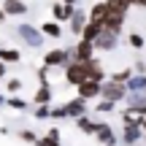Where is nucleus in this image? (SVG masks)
Returning <instances> with one entry per match:
<instances>
[{
    "label": "nucleus",
    "instance_id": "23",
    "mask_svg": "<svg viewBox=\"0 0 146 146\" xmlns=\"http://www.w3.org/2000/svg\"><path fill=\"white\" fill-rule=\"evenodd\" d=\"M35 119H52V108H49V106H38L35 108Z\"/></svg>",
    "mask_w": 146,
    "mask_h": 146
},
{
    "label": "nucleus",
    "instance_id": "6",
    "mask_svg": "<svg viewBox=\"0 0 146 146\" xmlns=\"http://www.w3.org/2000/svg\"><path fill=\"white\" fill-rule=\"evenodd\" d=\"M16 33H19V38L25 43H30V46H41V43H43L41 30H35L33 25H19V27H16Z\"/></svg>",
    "mask_w": 146,
    "mask_h": 146
},
{
    "label": "nucleus",
    "instance_id": "18",
    "mask_svg": "<svg viewBox=\"0 0 146 146\" xmlns=\"http://www.w3.org/2000/svg\"><path fill=\"white\" fill-rule=\"evenodd\" d=\"M76 125H78V130H81V133H95V130H98V122H92L89 116H78Z\"/></svg>",
    "mask_w": 146,
    "mask_h": 146
},
{
    "label": "nucleus",
    "instance_id": "4",
    "mask_svg": "<svg viewBox=\"0 0 146 146\" xmlns=\"http://www.w3.org/2000/svg\"><path fill=\"white\" fill-rule=\"evenodd\" d=\"M125 95H127L125 84H114L111 78H106V81L100 84V98H103V100H111V103H119V100H125Z\"/></svg>",
    "mask_w": 146,
    "mask_h": 146
},
{
    "label": "nucleus",
    "instance_id": "29",
    "mask_svg": "<svg viewBox=\"0 0 146 146\" xmlns=\"http://www.w3.org/2000/svg\"><path fill=\"white\" fill-rule=\"evenodd\" d=\"M138 130L146 133V116H138Z\"/></svg>",
    "mask_w": 146,
    "mask_h": 146
},
{
    "label": "nucleus",
    "instance_id": "34",
    "mask_svg": "<svg viewBox=\"0 0 146 146\" xmlns=\"http://www.w3.org/2000/svg\"><path fill=\"white\" fill-rule=\"evenodd\" d=\"M141 138H143V141H146V133H143V135H141Z\"/></svg>",
    "mask_w": 146,
    "mask_h": 146
},
{
    "label": "nucleus",
    "instance_id": "8",
    "mask_svg": "<svg viewBox=\"0 0 146 146\" xmlns=\"http://www.w3.org/2000/svg\"><path fill=\"white\" fill-rule=\"evenodd\" d=\"M76 98H81V100H89V98H98V95H100V84L98 81H81V84H78V87H76Z\"/></svg>",
    "mask_w": 146,
    "mask_h": 146
},
{
    "label": "nucleus",
    "instance_id": "5",
    "mask_svg": "<svg viewBox=\"0 0 146 146\" xmlns=\"http://www.w3.org/2000/svg\"><path fill=\"white\" fill-rule=\"evenodd\" d=\"M119 35L122 33H116V30H100V35L95 38L92 46L98 49V52H114L116 43H119Z\"/></svg>",
    "mask_w": 146,
    "mask_h": 146
},
{
    "label": "nucleus",
    "instance_id": "2",
    "mask_svg": "<svg viewBox=\"0 0 146 146\" xmlns=\"http://www.w3.org/2000/svg\"><path fill=\"white\" fill-rule=\"evenodd\" d=\"M78 116H87V100L73 98L68 103L52 108V119H78Z\"/></svg>",
    "mask_w": 146,
    "mask_h": 146
},
{
    "label": "nucleus",
    "instance_id": "16",
    "mask_svg": "<svg viewBox=\"0 0 146 146\" xmlns=\"http://www.w3.org/2000/svg\"><path fill=\"white\" fill-rule=\"evenodd\" d=\"M138 141H141V130H138V127H125V133H122V143L135 146Z\"/></svg>",
    "mask_w": 146,
    "mask_h": 146
},
{
    "label": "nucleus",
    "instance_id": "26",
    "mask_svg": "<svg viewBox=\"0 0 146 146\" xmlns=\"http://www.w3.org/2000/svg\"><path fill=\"white\" fill-rule=\"evenodd\" d=\"M19 138H22L25 143H35V141H38V135H35L33 130H19Z\"/></svg>",
    "mask_w": 146,
    "mask_h": 146
},
{
    "label": "nucleus",
    "instance_id": "3",
    "mask_svg": "<svg viewBox=\"0 0 146 146\" xmlns=\"http://www.w3.org/2000/svg\"><path fill=\"white\" fill-rule=\"evenodd\" d=\"M73 62V49H52L43 57V68H68Z\"/></svg>",
    "mask_w": 146,
    "mask_h": 146
},
{
    "label": "nucleus",
    "instance_id": "20",
    "mask_svg": "<svg viewBox=\"0 0 146 146\" xmlns=\"http://www.w3.org/2000/svg\"><path fill=\"white\" fill-rule=\"evenodd\" d=\"M130 76H133V68H125V70H119V73H114V76H108L114 84H127L130 81Z\"/></svg>",
    "mask_w": 146,
    "mask_h": 146
},
{
    "label": "nucleus",
    "instance_id": "19",
    "mask_svg": "<svg viewBox=\"0 0 146 146\" xmlns=\"http://www.w3.org/2000/svg\"><path fill=\"white\" fill-rule=\"evenodd\" d=\"M103 14H106V3H95L92 8H89L87 19H89V22H100V19H103Z\"/></svg>",
    "mask_w": 146,
    "mask_h": 146
},
{
    "label": "nucleus",
    "instance_id": "17",
    "mask_svg": "<svg viewBox=\"0 0 146 146\" xmlns=\"http://www.w3.org/2000/svg\"><path fill=\"white\" fill-rule=\"evenodd\" d=\"M22 60V54L16 52V49H0V62H19Z\"/></svg>",
    "mask_w": 146,
    "mask_h": 146
},
{
    "label": "nucleus",
    "instance_id": "9",
    "mask_svg": "<svg viewBox=\"0 0 146 146\" xmlns=\"http://www.w3.org/2000/svg\"><path fill=\"white\" fill-rule=\"evenodd\" d=\"M73 5H65V3H54L52 5V16H54V22L57 25H62V22H70V16H73Z\"/></svg>",
    "mask_w": 146,
    "mask_h": 146
},
{
    "label": "nucleus",
    "instance_id": "7",
    "mask_svg": "<svg viewBox=\"0 0 146 146\" xmlns=\"http://www.w3.org/2000/svg\"><path fill=\"white\" fill-rule=\"evenodd\" d=\"M87 11H84V8H76V11H73V16H70V22H68V25H70V33H73V35H81V30H84V27H87Z\"/></svg>",
    "mask_w": 146,
    "mask_h": 146
},
{
    "label": "nucleus",
    "instance_id": "13",
    "mask_svg": "<svg viewBox=\"0 0 146 146\" xmlns=\"http://www.w3.org/2000/svg\"><path fill=\"white\" fill-rule=\"evenodd\" d=\"M100 30H103V25H100V22H87V27L81 30V41L95 43V38L100 35Z\"/></svg>",
    "mask_w": 146,
    "mask_h": 146
},
{
    "label": "nucleus",
    "instance_id": "27",
    "mask_svg": "<svg viewBox=\"0 0 146 146\" xmlns=\"http://www.w3.org/2000/svg\"><path fill=\"white\" fill-rule=\"evenodd\" d=\"M5 87H8V92H19V89H22V78H8Z\"/></svg>",
    "mask_w": 146,
    "mask_h": 146
},
{
    "label": "nucleus",
    "instance_id": "1",
    "mask_svg": "<svg viewBox=\"0 0 146 146\" xmlns=\"http://www.w3.org/2000/svg\"><path fill=\"white\" fill-rule=\"evenodd\" d=\"M62 70H65V81L73 84V87H78L81 81H98V84L106 81L103 65H100L95 57L87 60V62H70L68 68H62Z\"/></svg>",
    "mask_w": 146,
    "mask_h": 146
},
{
    "label": "nucleus",
    "instance_id": "21",
    "mask_svg": "<svg viewBox=\"0 0 146 146\" xmlns=\"http://www.w3.org/2000/svg\"><path fill=\"white\" fill-rule=\"evenodd\" d=\"M41 141H43V146H60V130H49Z\"/></svg>",
    "mask_w": 146,
    "mask_h": 146
},
{
    "label": "nucleus",
    "instance_id": "31",
    "mask_svg": "<svg viewBox=\"0 0 146 146\" xmlns=\"http://www.w3.org/2000/svg\"><path fill=\"white\" fill-rule=\"evenodd\" d=\"M3 76H5V65L0 62V78H3Z\"/></svg>",
    "mask_w": 146,
    "mask_h": 146
},
{
    "label": "nucleus",
    "instance_id": "24",
    "mask_svg": "<svg viewBox=\"0 0 146 146\" xmlns=\"http://www.w3.org/2000/svg\"><path fill=\"white\" fill-rule=\"evenodd\" d=\"M127 43H130V46H135V49H143V35L130 33V35H127Z\"/></svg>",
    "mask_w": 146,
    "mask_h": 146
},
{
    "label": "nucleus",
    "instance_id": "14",
    "mask_svg": "<svg viewBox=\"0 0 146 146\" xmlns=\"http://www.w3.org/2000/svg\"><path fill=\"white\" fill-rule=\"evenodd\" d=\"M52 98H54V95H52V87H49V84H41L33 100H35L38 106H49V103H52Z\"/></svg>",
    "mask_w": 146,
    "mask_h": 146
},
{
    "label": "nucleus",
    "instance_id": "30",
    "mask_svg": "<svg viewBox=\"0 0 146 146\" xmlns=\"http://www.w3.org/2000/svg\"><path fill=\"white\" fill-rule=\"evenodd\" d=\"M60 3H65V5H73V8H76V3H78V0H60Z\"/></svg>",
    "mask_w": 146,
    "mask_h": 146
},
{
    "label": "nucleus",
    "instance_id": "11",
    "mask_svg": "<svg viewBox=\"0 0 146 146\" xmlns=\"http://www.w3.org/2000/svg\"><path fill=\"white\" fill-rule=\"evenodd\" d=\"M92 52H95L92 43L78 41V43H76V49H73V62H87V60H92Z\"/></svg>",
    "mask_w": 146,
    "mask_h": 146
},
{
    "label": "nucleus",
    "instance_id": "12",
    "mask_svg": "<svg viewBox=\"0 0 146 146\" xmlns=\"http://www.w3.org/2000/svg\"><path fill=\"white\" fill-rule=\"evenodd\" d=\"M0 8H3L5 16H25V14H27V5L22 3V0H5Z\"/></svg>",
    "mask_w": 146,
    "mask_h": 146
},
{
    "label": "nucleus",
    "instance_id": "35",
    "mask_svg": "<svg viewBox=\"0 0 146 146\" xmlns=\"http://www.w3.org/2000/svg\"><path fill=\"white\" fill-rule=\"evenodd\" d=\"M22 3H25V0H22Z\"/></svg>",
    "mask_w": 146,
    "mask_h": 146
},
{
    "label": "nucleus",
    "instance_id": "15",
    "mask_svg": "<svg viewBox=\"0 0 146 146\" xmlns=\"http://www.w3.org/2000/svg\"><path fill=\"white\" fill-rule=\"evenodd\" d=\"M41 35H46V38H60V35H62V25H57V22H43Z\"/></svg>",
    "mask_w": 146,
    "mask_h": 146
},
{
    "label": "nucleus",
    "instance_id": "22",
    "mask_svg": "<svg viewBox=\"0 0 146 146\" xmlns=\"http://www.w3.org/2000/svg\"><path fill=\"white\" fill-rule=\"evenodd\" d=\"M114 106H116V103H111V100H100V103L95 106V111H98V114H111Z\"/></svg>",
    "mask_w": 146,
    "mask_h": 146
},
{
    "label": "nucleus",
    "instance_id": "28",
    "mask_svg": "<svg viewBox=\"0 0 146 146\" xmlns=\"http://www.w3.org/2000/svg\"><path fill=\"white\" fill-rule=\"evenodd\" d=\"M38 81H41V84H49V68H38Z\"/></svg>",
    "mask_w": 146,
    "mask_h": 146
},
{
    "label": "nucleus",
    "instance_id": "25",
    "mask_svg": "<svg viewBox=\"0 0 146 146\" xmlns=\"http://www.w3.org/2000/svg\"><path fill=\"white\" fill-rule=\"evenodd\" d=\"M8 106H11V108H16V111H27V103L22 98H8Z\"/></svg>",
    "mask_w": 146,
    "mask_h": 146
},
{
    "label": "nucleus",
    "instance_id": "33",
    "mask_svg": "<svg viewBox=\"0 0 146 146\" xmlns=\"http://www.w3.org/2000/svg\"><path fill=\"white\" fill-rule=\"evenodd\" d=\"M0 22H5V14H3V8H0Z\"/></svg>",
    "mask_w": 146,
    "mask_h": 146
},
{
    "label": "nucleus",
    "instance_id": "10",
    "mask_svg": "<svg viewBox=\"0 0 146 146\" xmlns=\"http://www.w3.org/2000/svg\"><path fill=\"white\" fill-rule=\"evenodd\" d=\"M95 135H98V141L103 143V146H116V135H114V130H111L106 122H98V130H95Z\"/></svg>",
    "mask_w": 146,
    "mask_h": 146
},
{
    "label": "nucleus",
    "instance_id": "32",
    "mask_svg": "<svg viewBox=\"0 0 146 146\" xmlns=\"http://www.w3.org/2000/svg\"><path fill=\"white\" fill-rule=\"evenodd\" d=\"M135 5H143V8H146V0H135Z\"/></svg>",
    "mask_w": 146,
    "mask_h": 146
}]
</instances>
